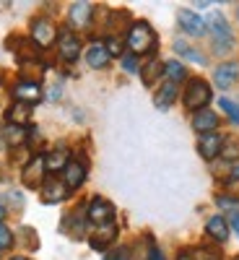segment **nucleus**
Listing matches in <instances>:
<instances>
[{
	"mask_svg": "<svg viewBox=\"0 0 239 260\" xmlns=\"http://www.w3.org/2000/svg\"><path fill=\"white\" fill-rule=\"evenodd\" d=\"M125 45L130 47V52L135 57L138 55H154L156 45H159V37L146 21H135V24H130V29L125 34Z\"/></svg>",
	"mask_w": 239,
	"mask_h": 260,
	"instance_id": "f257e3e1",
	"label": "nucleus"
},
{
	"mask_svg": "<svg viewBox=\"0 0 239 260\" xmlns=\"http://www.w3.org/2000/svg\"><path fill=\"white\" fill-rule=\"evenodd\" d=\"M206 26L211 31V42H213V52L216 55H229L234 50V31L229 26V21L224 13L213 11L206 21Z\"/></svg>",
	"mask_w": 239,
	"mask_h": 260,
	"instance_id": "f03ea898",
	"label": "nucleus"
},
{
	"mask_svg": "<svg viewBox=\"0 0 239 260\" xmlns=\"http://www.w3.org/2000/svg\"><path fill=\"white\" fill-rule=\"evenodd\" d=\"M213 99V91L211 86L203 81V78H187V86H185V94H182V102H185V110L190 112H200L211 104Z\"/></svg>",
	"mask_w": 239,
	"mask_h": 260,
	"instance_id": "7ed1b4c3",
	"label": "nucleus"
},
{
	"mask_svg": "<svg viewBox=\"0 0 239 260\" xmlns=\"http://www.w3.org/2000/svg\"><path fill=\"white\" fill-rule=\"evenodd\" d=\"M45 180H47L45 156H42V154H34V156L29 159V164L24 167V172H21V182H24V187H29V190H42Z\"/></svg>",
	"mask_w": 239,
	"mask_h": 260,
	"instance_id": "20e7f679",
	"label": "nucleus"
},
{
	"mask_svg": "<svg viewBox=\"0 0 239 260\" xmlns=\"http://www.w3.org/2000/svg\"><path fill=\"white\" fill-rule=\"evenodd\" d=\"M29 31H31V42H34L39 50L50 47L52 42H55V37H57V29H55V24H52L47 16H34L31 24H29Z\"/></svg>",
	"mask_w": 239,
	"mask_h": 260,
	"instance_id": "39448f33",
	"label": "nucleus"
},
{
	"mask_svg": "<svg viewBox=\"0 0 239 260\" xmlns=\"http://www.w3.org/2000/svg\"><path fill=\"white\" fill-rule=\"evenodd\" d=\"M57 55L62 62H76L78 55H81V39L76 31L71 29H62L60 37H57Z\"/></svg>",
	"mask_w": 239,
	"mask_h": 260,
	"instance_id": "423d86ee",
	"label": "nucleus"
},
{
	"mask_svg": "<svg viewBox=\"0 0 239 260\" xmlns=\"http://www.w3.org/2000/svg\"><path fill=\"white\" fill-rule=\"evenodd\" d=\"M86 219H89L91 224L96 226H107V224H112L115 219V206L110 201H104V198H94L89 203V208H86Z\"/></svg>",
	"mask_w": 239,
	"mask_h": 260,
	"instance_id": "0eeeda50",
	"label": "nucleus"
},
{
	"mask_svg": "<svg viewBox=\"0 0 239 260\" xmlns=\"http://www.w3.org/2000/svg\"><path fill=\"white\" fill-rule=\"evenodd\" d=\"M177 21H180V29L187 34V37H203L206 31H208V26H206V21L195 13V11H187V8H182L180 13H177Z\"/></svg>",
	"mask_w": 239,
	"mask_h": 260,
	"instance_id": "6e6552de",
	"label": "nucleus"
},
{
	"mask_svg": "<svg viewBox=\"0 0 239 260\" xmlns=\"http://www.w3.org/2000/svg\"><path fill=\"white\" fill-rule=\"evenodd\" d=\"M68 192H71V190L65 187V182H62L60 177L50 175V177L45 180V185H42V201L50 203V206H55V203H60V201L68 198Z\"/></svg>",
	"mask_w": 239,
	"mask_h": 260,
	"instance_id": "1a4fd4ad",
	"label": "nucleus"
},
{
	"mask_svg": "<svg viewBox=\"0 0 239 260\" xmlns=\"http://www.w3.org/2000/svg\"><path fill=\"white\" fill-rule=\"evenodd\" d=\"M13 99L18 104H37L42 99V89H39V83L37 81H18L13 86Z\"/></svg>",
	"mask_w": 239,
	"mask_h": 260,
	"instance_id": "9d476101",
	"label": "nucleus"
},
{
	"mask_svg": "<svg viewBox=\"0 0 239 260\" xmlns=\"http://www.w3.org/2000/svg\"><path fill=\"white\" fill-rule=\"evenodd\" d=\"M62 182H65L68 190H78L86 182V164L78 161V159H71L62 169Z\"/></svg>",
	"mask_w": 239,
	"mask_h": 260,
	"instance_id": "9b49d317",
	"label": "nucleus"
},
{
	"mask_svg": "<svg viewBox=\"0 0 239 260\" xmlns=\"http://www.w3.org/2000/svg\"><path fill=\"white\" fill-rule=\"evenodd\" d=\"M110 62H112V55L107 52L104 42H91L89 50H86V65L94 68V71H104Z\"/></svg>",
	"mask_w": 239,
	"mask_h": 260,
	"instance_id": "f8f14e48",
	"label": "nucleus"
},
{
	"mask_svg": "<svg viewBox=\"0 0 239 260\" xmlns=\"http://www.w3.org/2000/svg\"><path fill=\"white\" fill-rule=\"evenodd\" d=\"M219 115H216L213 110H200L192 115V130L198 136H206V133H216L219 130Z\"/></svg>",
	"mask_w": 239,
	"mask_h": 260,
	"instance_id": "ddd939ff",
	"label": "nucleus"
},
{
	"mask_svg": "<svg viewBox=\"0 0 239 260\" xmlns=\"http://www.w3.org/2000/svg\"><path fill=\"white\" fill-rule=\"evenodd\" d=\"M94 18V6L91 3H73L68 11V24L73 29H86Z\"/></svg>",
	"mask_w": 239,
	"mask_h": 260,
	"instance_id": "4468645a",
	"label": "nucleus"
},
{
	"mask_svg": "<svg viewBox=\"0 0 239 260\" xmlns=\"http://www.w3.org/2000/svg\"><path fill=\"white\" fill-rule=\"evenodd\" d=\"M236 78H239V65L236 62H221L219 68L213 71V83L224 91L231 89V86L236 83Z\"/></svg>",
	"mask_w": 239,
	"mask_h": 260,
	"instance_id": "2eb2a0df",
	"label": "nucleus"
},
{
	"mask_svg": "<svg viewBox=\"0 0 239 260\" xmlns=\"http://www.w3.org/2000/svg\"><path fill=\"white\" fill-rule=\"evenodd\" d=\"M206 234H208V240H213V242H226L229 240V221L224 219L221 213H216V216H211V219L206 221Z\"/></svg>",
	"mask_w": 239,
	"mask_h": 260,
	"instance_id": "dca6fc26",
	"label": "nucleus"
},
{
	"mask_svg": "<svg viewBox=\"0 0 239 260\" xmlns=\"http://www.w3.org/2000/svg\"><path fill=\"white\" fill-rule=\"evenodd\" d=\"M221 146H224V138L219 133H206V136L198 138V151H200V156L208 159V161L221 154Z\"/></svg>",
	"mask_w": 239,
	"mask_h": 260,
	"instance_id": "f3484780",
	"label": "nucleus"
},
{
	"mask_svg": "<svg viewBox=\"0 0 239 260\" xmlns=\"http://www.w3.org/2000/svg\"><path fill=\"white\" fill-rule=\"evenodd\" d=\"M177 94H180V83L164 81L156 89V94H154V104L159 107V110H169V107L177 102Z\"/></svg>",
	"mask_w": 239,
	"mask_h": 260,
	"instance_id": "a211bd4d",
	"label": "nucleus"
},
{
	"mask_svg": "<svg viewBox=\"0 0 239 260\" xmlns=\"http://www.w3.org/2000/svg\"><path fill=\"white\" fill-rule=\"evenodd\" d=\"M115 240H117V226H115V224L99 226V229L89 237V242H91V247H94V250H107Z\"/></svg>",
	"mask_w": 239,
	"mask_h": 260,
	"instance_id": "6ab92c4d",
	"label": "nucleus"
},
{
	"mask_svg": "<svg viewBox=\"0 0 239 260\" xmlns=\"http://www.w3.org/2000/svg\"><path fill=\"white\" fill-rule=\"evenodd\" d=\"M68 161H71V154H68L65 148H55V151H50V154L45 156V164H47L50 175H57V172H62Z\"/></svg>",
	"mask_w": 239,
	"mask_h": 260,
	"instance_id": "aec40b11",
	"label": "nucleus"
},
{
	"mask_svg": "<svg viewBox=\"0 0 239 260\" xmlns=\"http://www.w3.org/2000/svg\"><path fill=\"white\" fill-rule=\"evenodd\" d=\"M29 117H31V107L29 104H11V110L6 112V120H8V125H18V127H24L26 122H29Z\"/></svg>",
	"mask_w": 239,
	"mask_h": 260,
	"instance_id": "412c9836",
	"label": "nucleus"
},
{
	"mask_svg": "<svg viewBox=\"0 0 239 260\" xmlns=\"http://www.w3.org/2000/svg\"><path fill=\"white\" fill-rule=\"evenodd\" d=\"M159 76H164V62H159L156 57L148 60L146 65H141V78H143L146 86H154Z\"/></svg>",
	"mask_w": 239,
	"mask_h": 260,
	"instance_id": "4be33fe9",
	"label": "nucleus"
},
{
	"mask_svg": "<svg viewBox=\"0 0 239 260\" xmlns=\"http://www.w3.org/2000/svg\"><path fill=\"white\" fill-rule=\"evenodd\" d=\"M164 76L172 83H180V81L187 78V68H185L180 60H169V62H164Z\"/></svg>",
	"mask_w": 239,
	"mask_h": 260,
	"instance_id": "5701e85b",
	"label": "nucleus"
},
{
	"mask_svg": "<svg viewBox=\"0 0 239 260\" xmlns=\"http://www.w3.org/2000/svg\"><path fill=\"white\" fill-rule=\"evenodd\" d=\"M26 138H29V130H26V127H18V125H8V127H6V141H8V146L18 148L21 143H26Z\"/></svg>",
	"mask_w": 239,
	"mask_h": 260,
	"instance_id": "b1692460",
	"label": "nucleus"
},
{
	"mask_svg": "<svg viewBox=\"0 0 239 260\" xmlns=\"http://www.w3.org/2000/svg\"><path fill=\"white\" fill-rule=\"evenodd\" d=\"M221 156L226 161H236L239 159V138L236 136H229L224 138V146H221Z\"/></svg>",
	"mask_w": 239,
	"mask_h": 260,
	"instance_id": "393cba45",
	"label": "nucleus"
},
{
	"mask_svg": "<svg viewBox=\"0 0 239 260\" xmlns=\"http://www.w3.org/2000/svg\"><path fill=\"white\" fill-rule=\"evenodd\" d=\"M175 52H177V55H182V57H187V60H192V62H200V65L206 62V55H200L198 50L187 47L182 39H177V42H175Z\"/></svg>",
	"mask_w": 239,
	"mask_h": 260,
	"instance_id": "a878e982",
	"label": "nucleus"
},
{
	"mask_svg": "<svg viewBox=\"0 0 239 260\" xmlns=\"http://www.w3.org/2000/svg\"><path fill=\"white\" fill-rule=\"evenodd\" d=\"M216 206H219L221 211H226L229 216L239 213V198L236 195H216Z\"/></svg>",
	"mask_w": 239,
	"mask_h": 260,
	"instance_id": "bb28decb",
	"label": "nucleus"
},
{
	"mask_svg": "<svg viewBox=\"0 0 239 260\" xmlns=\"http://www.w3.org/2000/svg\"><path fill=\"white\" fill-rule=\"evenodd\" d=\"M219 107L226 112V117H229L234 125H239V104H236V102H231V99L221 96V99H219Z\"/></svg>",
	"mask_w": 239,
	"mask_h": 260,
	"instance_id": "cd10ccee",
	"label": "nucleus"
},
{
	"mask_svg": "<svg viewBox=\"0 0 239 260\" xmlns=\"http://www.w3.org/2000/svg\"><path fill=\"white\" fill-rule=\"evenodd\" d=\"M122 71L125 73H141V62H138V57L133 55V52H127V55H122Z\"/></svg>",
	"mask_w": 239,
	"mask_h": 260,
	"instance_id": "c85d7f7f",
	"label": "nucleus"
},
{
	"mask_svg": "<svg viewBox=\"0 0 239 260\" xmlns=\"http://www.w3.org/2000/svg\"><path fill=\"white\" fill-rule=\"evenodd\" d=\"M13 242H16L13 232H11L6 224H0V250H11V247H13Z\"/></svg>",
	"mask_w": 239,
	"mask_h": 260,
	"instance_id": "c756f323",
	"label": "nucleus"
},
{
	"mask_svg": "<svg viewBox=\"0 0 239 260\" xmlns=\"http://www.w3.org/2000/svg\"><path fill=\"white\" fill-rule=\"evenodd\" d=\"M104 47H107V52H110L112 57H122V39L120 37H107V42H104Z\"/></svg>",
	"mask_w": 239,
	"mask_h": 260,
	"instance_id": "7c9ffc66",
	"label": "nucleus"
},
{
	"mask_svg": "<svg viewBox=\"0 0 239 260\" xmlns=\"http://www.w3.org/2000/svg\"><path fill=\"white\" fill-rule=\"evenodd\" d=\"M104 260H130V250H127V247H120V250H115V252H107Z\"/></svg>",
	"mask_w": 239,
	"mask_h": 260,
	"instance_id": "2f4dec72",
	"label": "nucleus"
},
{
	"mask_svg": "<svg viewBox=\"0 0 239 260\" xmlns=\"http://www.w3.org/2000/svg\"><path fill=\"white\" fill-rule=\"evenodd\" d=\"M21 234L26 237V245L31 247V250H37V237H34V229H29V226H24L21 229Z\"/></svg>",
	"mask_w": 239,
	"mask_h": 260,
	"instance_id": "473e14b6",
	"label": "nucleus"
},
{
	"mask_svg": "<svg viewBox=\"0 0 239 260\" xmlns=\"http://www.w3.org/2000/svg\"><path fill=\"white\" fill-rule=\"evenodd\" d=\"M148 260H164V255H161V250L154 245V242H148Z\"/></svg>",
	"mask_w": 239,
	"mask_h": 260,
	"instance_id": "72a5a7b5",
	"label": "nucleus"
},
{
	"mask_svg": "<svg viewBox=\"0 0 239 260\" xmlns=\"http://www.w3.org/2000/svg\"><path fill=\"white\" fill-rule=\"evenodd\" d=\"M229 226L239 234V213H231V216H229Z\"/></svg>",
	"mask_w": 239,
	"mask_h": 260,
	"instance_id": "f704fd0d",
	"label": "nucleus"
},
{
	"mask_svg": "<svg viewBox=\"0 0 239 260\" xmlns=\"http://www.w3.org/2000/svg\"><path fill=\"white\" fill-rule=\"evenodd\" d=\"M177 260H198V257H195V252H190V250H182L177 255Z\"/></svg>",
	"mask_w": 239,
	"mask_h": 260,
	"instance_id": "c9c22d12",
	"label": "nucleus"
},
{
	"mask_svg": "<svg viewBox=\"0 0 239 260\" xmlns=\"http://www.w3.org/2000/svg\"><path fill=\"white\" fill-rule=\"evenodd\" d=\"M3 219H6V206L0 203V224H3Z\"/></svg>",
	"mask_w": 239,
	"mask_h": 260,
	"instance_id": "e433bc0d",
	"label": "nucleus"
},
{
	"mask_svg": "<svg viewBox=\"0 0 239 260\" xmlns=\"http://www.w3.org/2000/svg\"><path fill=\"white\" fill-rule=\"evenodd\" d=\"M11 260H31V257H26V255H13Z\"/></svg>",
	"mask_w": 239,
	"mask_h": 260,
	"instance_id": "4c0bfd02",
	"label": "nucleus"
},
{
	"mask_svg": "<svg viewBox=\"0 0 239 260\" xmlns=\"http://www.w3.org/2000/svg\"><path fill=\"white\" fill-rule=\"evenodd\" d=\"M236 21H239V6H236Z\"/></svg>",
	"mask_w": 239,
	"mask_h": 260,
	"instance_id": "58836bf2",
	"label": "nucleus"
}]
</instances>
